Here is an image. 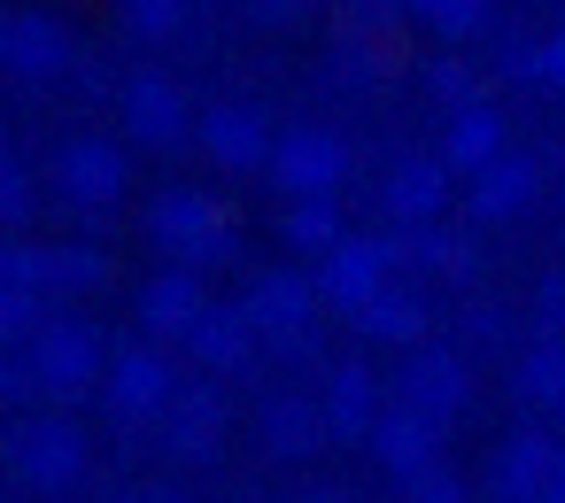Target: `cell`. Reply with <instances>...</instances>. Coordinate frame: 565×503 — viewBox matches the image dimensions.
I'll return each instance as SVG.
<instances>
[{"mask_svg": "<svg viewBox=\"0 0 565 503\" xmlns=\"http://www.w3.org/2000/svg\"><path fill=\"white\" fill-rule=\"evenodd\" d=\"M171 341H125L117 356H109V379H102V403H109V418L117 426H148V418H163L171 403H179V364L163 356Z\"/></svg>", "mask_w": 565, "mask_h": 503, "instance_id": "5", "label": "cell"}, {"mask_svg": "<svg viewBox=\"0 0 565 503\" xmlns=\"http://www.w3.org/2000/svg\"><path fill=\"white\" fill-rule=\"evenodd\" d=\"M0 279H9V287H40V295H55V302H78V295H102V287H109V256H102V248H78V240H63V248H47V240H9Z\"/></svg>", "mask_w": 565, "mask_h": 503, "instance_id": "6", "label": "cell"}, {"mask_svg": "<svg viewBox=\"0 0 565 503\" xmlns=\"http://www.w3.org/2000/svg\"><path fill=\"white\" fill-rule=\"evenodd\" d=\"M426 318H434V302L395 279V287L356 318V333H364V341H387V349H418V341H426Z\"/></svg>", "mask_w": 565, "mask_h": 503, "instance_id": "24", "label": "cell"}, {"mask_svg": "<svg viewBox=\"0 0 565 503\" xmlns=\"http://www.w3.org/2000/svg\"><path fill=\"white\" fill-rule=\"evenodd\" d=\"M349 179V148L326 132V125H287L279 148H271V186L287 202H310V194H333Z\"/></svg>", "mask_w": 565, "mask_h": 503, "instance_id": "8", "label": "cell"}, {"mask_svg": "<svg viewBox=\"0 0 565 503\" xmlns=\"http://www.w3.org/2000/svg\"><path fill=\"white\" fill-rule=\"evenodd\" d=\"M86 464H94V449H86V434L71 426L63 403L55 410H17V426H9V480L24 495H63V488L86 480Z\"/></svg>", "mask_w": 565, "mask_h": 503, "instance_id": "1", "label": "cell"}, {"mask_svg": "<svg viewBox=\"0 0 565 503\" xmlns=\"http://www.w3.org/2000/svg\"><path fill=\"white\" fill-rule=\"evenodd\" d=\"M302 503H349V495H333V488H318V495H302Z\"/></svg>", "mask_w": 565, "mask_h": 503, "instance_id": "40", "label": "cell"}, {"mask_svg": "<svg viewBox=\"0 0 565 503\" xmlns=\"http://www.w3.org/2000/svg\"><path fill=\"white\" fill-rule=\"evenodd\" d=\"M125 132L140 148H179L186 140V94L171 78H132L125 86Z\"/></svg>", "mask_w": 565, "mask_h": 503, "instance_id": "21", "label": "cell"}, {"mask_svg": "<svg viewBox=\"0 0 565 503\" xmlns=\"http://www.w3.org/2000/svg\"><path fill=\"white\" fill-rule=\"evenodd\" d=\"M395 264H403V248L395 240H372V233H349L326 264H318V295H326V310H341L349 325L395 287Z\"/></svg>", "mask_w": 565, "mask_h": 503, "instance_id": "7", "label": "cell"}, {"mask_svg": "<svg viewBox=\"0 0 565 503\" xmlns=\"http://www.w3.org/2000/svg\"><path fill=\"white\" fill-rule=\"evenodd\" d=\"M542 503H565V457H557V480H550V495Z\"/></svg>", "mask_w": 565, "mask_h": 503, "instance_id": "39", "label": "cell"}, {"mask_svg": "<svg viewBox=\"0 0 565 503\" xmlns=\"http://www.w3.org/2000/svg\"><path fill=\"white\" fill-rule=\"evenodd\" d=\"M449 179H457V171H449L441 156H411V163L387 171L380 202H387L395 225H441V210H449Z\"/></svg>", "mask_w": 565, "mask_h": 503, "instance_id": "19", "label": "cell"}, {"mask_svg": "<svg viewBox=\"0 0 565 503\" xmlns=\"http://www.w3.org/2000/svg\"><path fill=\"white\" fill-rule=\"evenodd\" d=\"M279 240L295 248V256H310V264H326L341 240H349V225H341V210H333V194H310V202H287V217H279Z\"/></svg>", "mask_w": 565, "mask_h": 503, "instance_id": "25", "label": "cell"}, {"mask_svg": "<svg viewBox=\"0 0 565 503\" xmlns=\"http://www.w3.org/2000/svg\"><path fill=\"white\" fill-rule=\"evenodd\" d=\"M557 171H565V148H557Z\"/></svg>", "mask_w": 565, "mask_h": 503, "instance_id": "41", "label": "cell"}, {"mask_svg": "<svg viewBox=\"0 0 565 503\" xmlns=\"http://www.w3.org/2000/svg\"><path fill=\"white\" fill-rule=\"evenodd\" d=\"M395 9L418 17V24H434L441 40H465V32L488 24V0H395Z\"/></svg>", "mask_w": 565, "mask_h": 503, "instance_id": "28", "label": "cell"}, {"mask_svg": "<svg viewBox=\"0 0 565 503\" xmlns=\"http://www.w3.org/2000/svg\"><path fill=\"white\" fill-rule=\"evenodd\" d=\"M465 341H503V318H495V310H472V318H465Z\"/></svg>", "mask_w": 565, "mask_h": 503, "instance_id": "37", "label": "cell"}, {"mask_svg": "<svg viewBox=\"0 0 565 503\" xmlns=\"http://www.w3.org/2000/svg\"><path fill=\"white\" fill-rule=\"evenodd\" d=\"M109 503H171V495H156V488H125V495H109Z\"/></svg>", "mask_w": 565, "mask_h": 503, "instance_id": "38", "label": "cell"}, {"mask_svg": "<svg viewBox=\"0 0 565 503\" xmlns=\"http://www.w3.org/2000/svg\"><path fill=\"white\" fill-rule=\"evenodd\" d=\"M248 17H256V24H302L310 0H248Z\"/></svg>", "mask_w": 565, "mask_h": 503, "instance_id": "36", "label": "cell"}, {"mask_svg": "<svg viewBox=\"0 0 565 503\" xmlns=\"http://www.w3.org/2000/svg\"><path fill=\"white\" fill-rule=\"evenodd\" d=\"M395 403H411V410H426V418H457L465 403H472V364H465V349H411L403 356V372H395Z\"/></svg>", "mask_w": 565, "mask_h": 503, "instance_id": "9", "label": "cell"}, {"mask_svg": "<svg viewBox=\"0 0 565 503\" xmlns=\"http://www.w3.org/2000/svg\"><path fill=\"white\" fill-rule=\"evenodd\" d=\"M519 395L534 403V410H550V418H565V341H534L526 356H519Z\"/></svg>", "mask_w": 565, "mask_h": 503, "instance_id": "26", "label": "cell"}, {"mask_svg": "<svg viewBox=\"0 0 565 503\" xmlns=\"http://www.w3.org/2000/svg\"><path fill=\"white\" fill-rule=\"evenodd\" d=\"M0 71L24 78V86L63 78V71H71V32H63L55 17H40V9L9 17V24H0Z\"/></svg>", "mask_w": 565, "mask_h": 503, "instance_id": "13", "label": "cell"}, {"mask_svg": "<svg viewBox=\"0 0 565 503\" xmlns=\"http://www.w3.org/2000/svg\"><path fill=\"white\" fill-rule=\"evenodd\" d=\"M256 349H264V333L248 325V310H210V318L194 325V341H186V356H194L210 379H241V372H256Z\"/></svg>", "mask_w": 565, "mask_h": 503, "instance_id": "20", "label": "cell"}, {"mask_svg": "<svg viewBox=\"0 0 565 503\" xmlns=\"http://www.w3.org/2000/svg\"><path fill=\"white\" fill-rule=\"evenodd\" d=\"M148 240H156L171 264H194V271L233 264V217H225L202 186H163V194L148 202Z\"/></svg>", "mask_w": 565, "mask_h": 503, "instance_id": "2", "label": "cell"}, {"mask_svg": "<svg viewBox=\"0 0 565 503\" xmlns=\"http://www.w3.org/2000/svg\"><path fill=\"white\" fill-rule=\"evenodd\" d=\"M186 9H194V0H125V24H132L140 40H171V32L186 24Z\"/></svg>", "mask_w": 565, "mask_h": 503, "instance_id": "30", "label": "cell"}, {"mask_svg": "<svg viewBox=\"0 0 565 503\" xmlns=\"http://www.w3.org/2000/svg\"><path fill=\"white\" fill-rule=\"evenodd\" d=\"M495 156H511L503 148V117L488 109V101H465V109H449V132H441V163L457 171V179H480Z\"/></svg>", "mask_w": 565, "mask_h": 503, "instance_id": "22", "label": "cell"}, {"mask_svg": "<svg viewBox=\"0 0 565 503\" xmlns=\"http://www.w3.org/2000/svg\"><path fill=\"white\" fill-rule=\"evenodd\" d=\"M241 310H248V325L264 333V349H279V356L318 349V310H326L318 271H264Z\"/></svg>", "mask_w": 565, "mask_h": 503, "instance_id": "4", "label": "cell"}, {"mask_svg": "<svg viewBox=\"0 0 565 503\" xmlns=\"http://www.w3.org/2000/svg\"><path fill=\"white\" fill-rule=\"evenodd\" d=\"M519 78H534V86H550V94H565V32L557 40H542V47H519V63H511Z\"/></svg>", "mask_w": 565, "mask_h": 503, "instance_id": "31", "label": "cell"}, {"mask_svg": "<svg viewBox=\"0 0 565 503\" xmlns=\"http://www.w3.org/2000/svg\"><path fill=\"white\" fill-rule=\"evenodd\" d=\"M256 426H264V449H271V457H310V449L333 441L326 403H310V395H271Z\"/></svg>", "mask_w": 565, "mask_h": 503, "instance_id": "23", "label": "cell"}, {"mask_svg": "<svg viewBox=\"0 0 565 503\" xmlns=\"http://www.w3.org/2000/svg\"><path fill=\"white\" fill-rule=\"evenodd\" d=\"M202 148H210V163L217 171H271V148H279V132L264 125V109H241V101H225V109H210L202 117Z\"/></svg>", "mask_w": 565, "mask_h": 503, "instance_id": "15", "label": "cell"}, {"mask_svg": "<svg viewBox=\"0 0 565 503\" xmlns=\"http://www.w3.org/2000/svg\"><path fill=\"white\" fill-rule=\"evenodd\" d=\"M534 194H542V163L534 156H495L465 186V210H472V225H511L519 210H534Z\"/></svg>", "mask_w": 565, "mask_h": 503, "instance_id": "18", "label": "cell"}, {"mask_svg": "<svg viewBox=\"0 0 565 503\" xmlns=\"http://www.w3.org/2000/svg\"><path fill=\"white\" fill-rule=\"evenodd\" d=\"M47 318H55V295H40V287H9V279H0V341H9V349H24Z\"/></svg>", "mask_w": 565, "mask_h": 503, "instance_id": "27", "label": "cell"}, {"mask_svg": "<svg viewBox=\"0 0 565 503\" xmlns=\"http://www.w3.org/2000/svg\"><path fill=\"white\" fill-rule=\"evenodd\" d=\"M318 403H326L333 441H372V426H380V410H387L395 395L372 379V364H356V356H349V364H333V372H326V395H318Z\"/></svg>", "mask_w": 565, "mask_h": 503, "instance_id": "17", "label": "cell"}, {"mask_svg": "<svg viewBox=\"0 0 565 503\" xmlns=\"http://www.w3.org/2000/svg\"><path fill=\"white\" fill-rule=\"evenodd\" d=\"M441 418H426V410H411V403H387L380 410V426H372V457H380V472H395V480H411V472H426V464H441Z\"/></svg>", "mask_w": 565, "mask_h": 503, "instance_id": "14", "label": "cell"}, {"mask_svg": "<svg viewBox=\"0 0 565 503\" xmlns=\"http://www.w3.org/2000/svg\"><path fill=\"white\" fill-rule=\"evenodd\" d=\"M24 349H32V372H40L47 403H63V410H71V403H86V395H102L109 356H117V349H102V333H94L86 318H63V310H55Z\"/></svg>", "mask_w": 565, "mask_h": 503, "instance_id": "3", "label": "cell"}, {"mask_svg": "<svg viewBox=\"0 0 565 503\" xmlns=\"http://www.w3.org/2000/svg\"><path fill=\"white\" fill-rule=\"evenodd\" d=\"M0 403H9V410L47 403V387H40V372H32V349H9V356H0Z\"/></svg>", "mask_w": 565, "mask_h": 503, "instance_id": "29", "label": "cell"}, {"mask_svg": "<svg viewBox=\"0 0 565 503\" xmlns=\"http://www.w3.org/2000/svg\"><path fill=\"white\" fill-rule=\"evenodd\" d=\"M403 503H465V480L449 464H426V472L403 480Z\"/></svg>", "mask_w": 565, "mask_h": 503, "instance_id": "32", "label": "cell"}, {"mask_svg": "<svg viewBox=\"0 0 565 503\" xmlns=\"http://www.w3.org/2000/svg\"><path fill=\"white\" fill-rule=\"evenodd\" d=\"M534 333L565 341V271H550V279L534 287Z\"/></svg>", "mask_w": 565, "mask_h": 503, "instance_id": "33", "label": "cell"}, {"mask_svg": "<svg viewBox=\"0 0 565 503\" xmlns=\"http://www.w3.org/2000/svg\"><path fill=\"white\" fill-rule=\"evenodd\" d=\"M557 457H565V441H557V434L519 426V434L488 457V495H495V503H542V495H550V480H557Z\"/></svg>", "mask_w": 565, "mask_h": 503, "instance_id": "10", "label": "cell"}, {"mask_svg": "<svg viewBox=\"0 0 565 503\" xmlns=\"http://www.w3.org/2000/svg\"><path fill=\"white\" fill-rule=\"evenodd\" d=\"M0 210H9V225H17V233L32 225V171H24L17 156H9V171H0Z\"/></svg>", "mask_w": 565, "mask_h": 503, "instance_id": "34", "label": "cell"}, {"mask_svg": "<svg viewBox=\"0 0 565 503\" xmlns=\"http://www.w3.org/2000/svg\"><path fill=\"white\" fill-rule=\"evenodd\" d=\"M202 318H210V295H202V271H194V264H163V271L140 287V333L186 349Z\"/></svg>", "mask_w": 565, "mask_h": 503, "instance_id": "11", "label": "cell"}, {"mask_svg": "<svg viewBox=\"0 0 565 503\" xmlns=\"http://www.w3.org/2000/svg\"><path fill=\"white\" fill-rule=\"evenodd\" d=\"M225 395H217V379L202 372V379H186L179 387V403L163 410V449L171 457H186V464H210L217 449H225Z\"/></svg>", "mask_w": 565, "mask_h": 503, "instance_id": "12", "label": "cell"}, {"mask_svg": "<svg viewBox=\"0 0 565 503\" xmlns=\"http://www.w3.org/2000/svg\"><path fill=\"white\" fill-rule=\"evenodd\" d=\"M55 186H63V202H78V210L125 202V148H117V140H71V148L55 156Z\"/></svg>", "mask_w": 565, "mask_h": 503, "instance_id": "16", "label": "cell"}, {"mask_svg": "<svg viewBox=\"0 0 565 503\" xmlns=\"http://www.w3.org/2000/svg\"><path fill=\"white\" fill-rule=\"evenodd\" d=\"M426 94H434L441 109H465V101H480V94H472V78H465L457 63H434V71H426Z\"/></svg>", "mask_w": 565, "mask_h": 503, "instance_id": "35", "label": "cell"}]
</instances>
